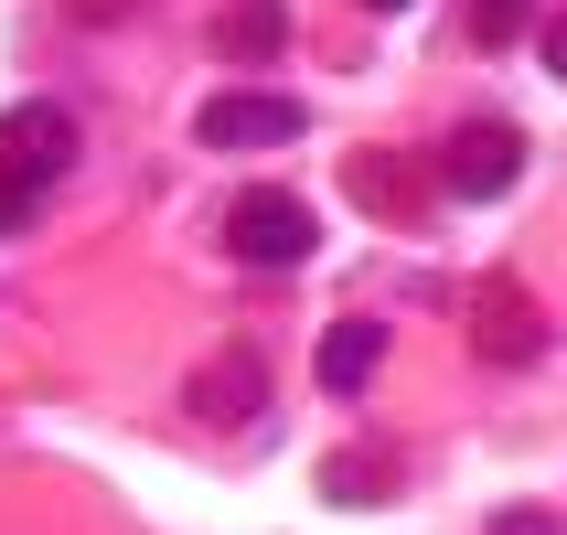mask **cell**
<instances>
[{
  "mask_svg": "<svg viewBox=\"0 0 567 535\" xmlns=\"http://www.w3.org/2000/svg\"><path fill=\"white\" fill-rule=\"evenodd\" d=\"M525 32H536V0H472V43L482 54H514Z\"/></svg>",
  "mask_w": 567,
  "mask_h": 535,
  "instance_id": "9",
  "label": "cell"
},
{
  "mask_svg": "<svg viewBox=\"0 0 567 535\" xmlns=\"http://www.w3.org/2000/svg\"><path fill=\"white\" fill-rule=\"evenodd\" d=\"M225 247L247 257V268H300V257L321 247V215L300 193H236V204H225Z\"/></svg>",
  "mask_w": 567,
  "mask_h": 535,
  "instance_id": "1",
  "label": "cell"
},
{
  "mask_svg": "<svg viewBox=\"0 0 567 535\" xmlns=\"http://www.w3.org/2000/svg\"><path fill=\"white\" fill-rule=\"evenodd\" d=\"M364 11H408V0H364Z\"/></svg>",
  "mask_w": 567,
  "mask_h": 535,
  "instance_id": "14",
  "label": "cell"
},
{
  "mask_svg": "<svg viewBox=\"0 0 567 535\" xmlns=\"http://www.w3.org/2000/svg\"><path fill=\"white\" fill-rule=\"evenodd\" d=\"M215 54H236V64L289 54V0H225L215 11Z\"/></svg>",
  "mask_w": 567,
  "mask_h": 535,
  "instance_id": "7",
  "label": "cell"
},
{
  "mask_svg": "<svg viewBox=\"0 0 567 535\" xmlns=\"http://www.w3.org/2000/svg\"><path fill=\"white\" fill-rule=\"evenodd\" d=\"M257 408H268V364H257L247 343H225L215 364L193 375V418H204V429H236V418H257Z\"/></svg>",
  "mask_w": 567,
  "mask_h": 535,
  "instance_id": "6",
  "label": "cell"
},
{
  "mask_svg": "<svg viewBox=\"0 0 567 535\" xmlns=\"http://www.w3.org/2000/svg\"><path fill=\"white\" fill-rule=\"evenodd\" d=\"M375 364H385V332H375V321H332V332H321V385H332V397H364Z\"/></svg>",
  "mask_w": 567,
  "mask_h": 535,
  "instance_id": "8",
  "label": "cell"
},
{
  "mask_svg": "<svg viewBox=\"0 0 567 535\" xmlns=\"http://www.w3.org/2000/svg\"><path fill=\"white\" fill-rule=\"evenodd\" d=\"M321 493H332V504H385V461H332Z\"/></svg>",
  "mask_w": 567,
  "mask_h": 535,
  "instance_id": "10",
  "label": "cell"
},
{
  "mask_svg": "<svg viewBox=\"0 0 567 535\" xmlns=\"http://www.w3.org/2000/svg\"><path fill=\"white\" fill-rule=\"evenodd\" d=\"M472 353H482V364H536V353H546V311L514 279H482L472 289Z\"/></svg>",
  "mask_w": 567,
  "mask_h": 535,
  "instance_id": "5",
  "label": "cell"
},
{
  "mask_svg": "<svg viewBox=\"0 0 567 535\" xmlns=\"http://www.w3.org/2000/svg\"><path fill=\"white\" fill-rule=\"evenodd\" d=\"M546 75H557V86H567V11H557V22H546Z\"/></svg>",
  "mask_w": 567,
  "mask_h": 535,
  "instance_id": "13",
  "label": "cell"
},
{
  "mask_svg": "<svg viewBox=\"0 0 567 535\" xmlns=\"http://www.w3.org/2000/svg\"><path fill=\"white\" fill-rule=\"evenodd\" d=\"M300 96H268V86H225V96H204V119H193V140L204 151H289L300 140Z\"/></svg>",
  "mask_w": 567,
  "mask_h": 535,
  "instance_id": "3",
  "label": "cell"
},
{
  "mask_svg": "<svg viewBox=\"0 0 567 535\" xmlns=\"http://www.w3.org/2000/svg\"><path fill=\"white\" fill-rule=\"evenodd\" d=\"M64 172H75V119H64L54 96H22V107H0V183L54 193Z\"/></svg>",
  "mask_w": 567,
  "mask_h": 535,
  "instance_id": "2",
  "label": "cell"
},
{
  "mask_svg": "<svg viewBox=\"0 0 567 535\" xmlns=\"http://www.w3.org/2000/svg\"><path fill=\"white\" fill-rule=\"evenodd\" d=\"M514 172H525V128L514 119H461L440 151V183L461 193V204H493V193H514Z\"/></svg>",
  "mask_w": 567,
  "mask_h": 535,
  "instance_id": "4",
  "label": "cell"
},
{
  "mask_svg": "<svg viewBox=\"0 0 567 535\" xmlns=\"http://www.w3.org/2000/svg\"><path fill=\"white\" fill-rule=\"evenodd\" d=\"M32 204H43V193H22V183H0V236H22V225H32Z\"/></svg>",
  "mask_w": 567,
  "mask_h": 535,
  "instance_id": "12",
  "label": "cell"
},
{
  "mask_svg": "<svg viewBox=\"0 0 567 535\" xmlns=\"http://www.w3.org/2000/svg\"><path fill=\"white\" fill-rule=\"evenodd\" d=\"M493 535H557V514H546V504H504V514H493Z\"/></svg>",
  "mask_w": 567,
  "mask_h": 535,
  "instance_id": "11",
  "label": "cell"
}]
</instances>
